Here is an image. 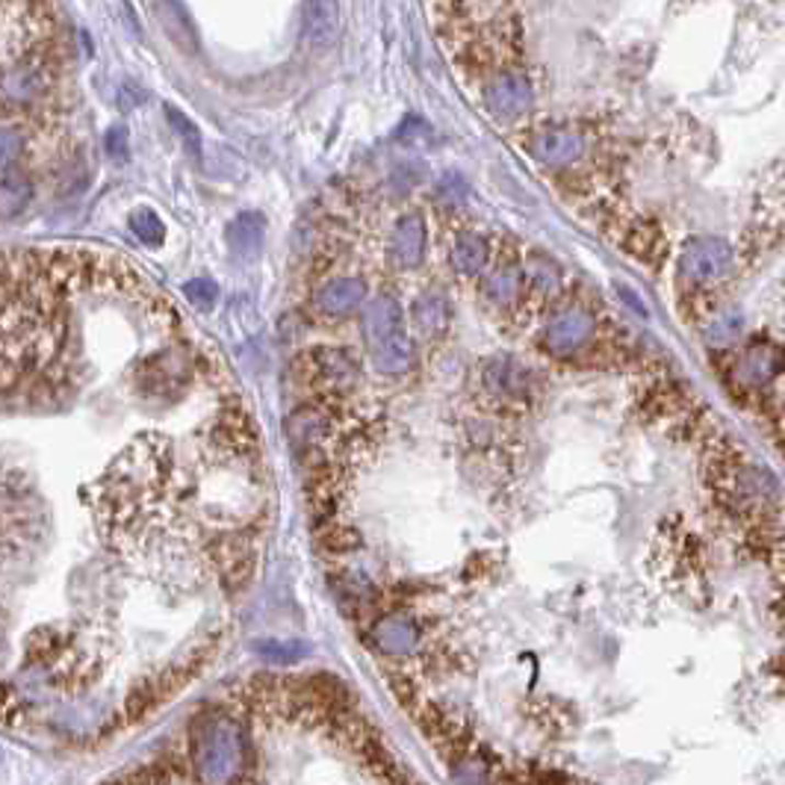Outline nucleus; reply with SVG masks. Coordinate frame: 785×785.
Returning a JSON list of instances; mask_svg holds the SVG:
<instances>
[{
  "label": "nucleus",
  "instance_id": "obj_20",
  "mask_svg": "<svg viewBox=\"0 0 785 785\" xmlns=\"http://www.w3.org/2000/svg\"><path fill=\"white\" fill-rule=\"evenodd\" d=\"M127 225H131V231L136 234V237L143 239L145 246L157 248L162 246V239H166V225H162V218L148 208L133 210L131 218H127Z\"/></svg>",
  "mask_w": 785,
  "mask_h": 785
},
{
  "label": "nucleus",
  "instance_id": "obj_5",
  "mask_svg": "<svg viewBox=\"0 0 785 785\" xmlns=\"http://www.w3.org/2000/svg\"><path fill=\"white\" fill-rule=\"evenodd\" d=\"M531 83L520 71H502L484 86V106L500 122H517L531 110Z\"/></svg>",
  "mask_w": 785,
  "mask_h": 785
},
{
  "label": "nucleus",
  "instance_id": "obj_18",
  "mask_svg": "<svg viewBox=\"0 0 785 785\" xmlns=\"http://www.w3.org/2000/svg\"><path fill=\"white\" fill-rule=\"evenodd\" d=\"M304 15H307V21H304L307 36L316 45H328L334 38V30H337V7L334 3H307Z\"/></svg>",
  "mask_w": 785,
  "mask_h": 785
},
{
  "label": "nucleus",
  "instance_id": "obj_3",
  "mask_svg": "<svg viewBox=\"0 0 785 785\" xmlns=\"http://www.w3.org/2000/svg\"><path fill=\"white\" fill-rule=\"evenodd\" d=\"M732 269V248L720 237H697L680 255V278L685 284L709 287Z\"/></svg>",
  "mask_w": 785,
  "mask_h": 785
},
{
  "label": "nucleus",
  "instance_id": "obj_24",
  "mask_svg": "<svg viewBox=\"0 0 785 785\" xmlns=\"http://www.w3.org/2000/svg\"><path fill=\"white\" fill-rule=\"evenodd\" d=\"M183 295H187V302L195 304L199 311H208V307L216 304L218 284L216 281H210V278H195V281L183 287Z\"/></svg>",
  "mask_w": 785,
  "mask_h": 785
},
{
  "label": "nucleus",
  "instance_id": "obj_12",
  "mask_svg": "<svg viewBox=\"0 0 785 785\" xmlns=\"http://www.w3.org/2000/svg\"><path fill=\"white\" fill-rule=\"evenodd\" d=\"M482 381L496 399H523L529 388V372L514 358H493L484 363Z\"/></svg>",
  "mask_w": 785,
  "mask_h": 785
},
{
  "label": "nucleus",
  "instance_id": "obj_21",
  "mask_svg": "<svg viewBox=\"0 0 785 785\" xmlns=\"http://www.w3.org/2000/svg\"><path fill=\"white\" fill-rule=\"evenodd\" d=\"M738 334H741V316H738L736 311H727L709 322V328H706V340H709V346H718L720 349V346L736 343Z\"/></svg>",
  "mask_w": 785,
  "mask_h": 785
},
{
  "label": "nucleus",
  "instance_id": "obj_1",
  "mask_svg": "<svg viewBox=\"0 0 785 785\" xmlns=\"http://www.w3.org/2000/svg\"><path fill=\"white\" fill-rule=\"evenodd\" d=\"M190 765L201 785H234L248 765V741L237 720L208 711L192 727Z\"/></svg>",
  "mask_w": 785,
  "mask_h": 785
},
{
  "label": "nucleus",
  "instance_id": "obj_14",
  "mask_svg": "<svg viewBox=\"0 0 785 785\" xmlns=\"http://www.w3.org/2000/svg\"><path fill=\"white\" fill-rule=\"evenodd\" d=\"M487 260H491V248H487V239L479 237V234H461L455 239L452 251H449V263H452L455 272L464 274V278L482 274Z\"/></svg>",
  "mask_w": 785,
  "mask_h": 785
},
{
  "label": "nucleus",
  "instance_id": "obj_9",
  "mask_svg": "<svg viewBox=\"0 0 785 785\" xmlns=\"http://www.w3.org/2000/svg\"><path fill=\"white\" fill-rule=\"evenodd\" d=\"M45 83H48V77L38 63H19V66L3 68L0 71V101L15 106L30 104L45 92Z\"/></svg>",
  "mask_w": 785,
  "mask_h": 785
},
{
  "label": "nucleus",
  "instance_id": "obj_16",
  "mask_svg": "<svg viewBox=\"0 0 785 785\" xmlns=\"http://www.w3.org/2000/svg\"><path fill=\"white\" fill-rule=\"evenodd\" d=\"M33 201V183L19 171L0 175V222L21 216Z\"/></svg>",
  "mask_w": 785,
  "mask_h": 785
},
{
  "label": "nucleus",
  "instance_id": "obj_26",
  "mask_svg": "<svg viewBox=\"0 0 785 785\" xmlns=\"http://www.w3.org/2000/svg\"><path fill=\"white\" fill-rule=\"evenodd\" d=\"M106 154L115 162H127V131L124 127H113L106 133Z\"/></svg>",
  "mask_w": 785,
  "mask_h": 785
},
{
  "label": "nucleus",
  "instance_id": "obj_11",
  "mask_svg": "<svg viewBox=\"0 0 785 785\" xmlns=\"http://www.w3.org/2000/svg\"><path fill=\"white\" fill-rule=\"evenodd\" d=\"M372 641L381 653L407 655L419 647V626L407 615H388L372 629Z\"/></svg>",
  "mask_w": 785,
  "mask_h": 785
},
{
  "label": "nucleus",
  "instance_id": "obj_2",
  "mask_svg": "<svg viewBox=\"0 0 785 785\" xmlns=\"http://www.w3.org/2000/svg\"><path fill=\"white\" fill-rule=\"evenodd\" d=\"M363 340L372 367L381 375H405L414 367V343L405 332V313L393 295H375L363 304Z\"/></svg>",
  "mask_w": 785,
  "mask_h": 785
},
{
  "label": "nucleus",
  "instance_id": "obj_22",
  "mask_svg": "<svg viewBox=\"0 0 785 785\" xmlns=\"http://www.w3.org/2000/svg\"><path fill=\"white\" fill-rule=\"evenodd\" d=\"M21 152H24V136L15 127H10V124H0V175L12 171Z\"/></svg>",
  "mask_w": 785,
  "mask_h": 785
},
{
  "label": "nucleus",
  "instance_id": "obj_23",
  "mask_svg": "<svg viewBox=\"0 0 785 785\" xmlns=\"http://www.w3.org/2000/svg\"><path fill=\"white\" fill-rule=\"evenodd\" d=\"M257 653L263 655V659H269V662H295V659H302L304 655V643L299 641H263L255 647Z\"/></svg>",
  "mask_w": 785,
  "mask_h": 785
},
{
  "label": "nucleus",
  "instance_id": "obj_4",
  "mask_svg": "<svg viewBox=\"0 0 785 785\" xmlns=\"http://www.w3.org/2000/svg\"><path fill=\"white\" fill-rule=\"evenodd\" d=\"M596 334V322L594 316L585 311V307H561L549 316L547 328L540 334V343L549 355L556 358H568V355H576L594 340Z\"/></svg>",
  "mask_w": 785,
  "mask_h": 785
},
{
  "label": "nucleus",
  "instance_id": "obj_7",
  "mask_svg": "<svg viewBox=\"0 0 785 785\" xmlns=\"http://www.w3.org/2000/svg\"><path fill=\"white\" fill-rule=\"evenodd\" d=\"M426 243H428V227L423 213L411 210L405 216L399 218L393 234H390V257L399 269H417L426 257Z\"/></svg>",
  "mask_w": 785,
  "mask_h": 785
},
{
  "label": "nucleus",
  "instance_id": "obj_19",
  "mask_svg": "<svg viewBox=\"0 0 785 785\" xmlns=\"http://www.w3.org/2000/svg\"><path fill=\"white\" fill-rule=\"evenodd\" d=\"M260 239H263V216H257V213H243L231 225V243L239 255H255Z\"/></svg>",
  "mask_w": 785,
  "mask_h": 785
},
{
  "label": "nucleus",
  "instance_id": "obj_13",
  "mask_svg": "<svg viewBox=\"0 0 785 785\" xmlns=\"http://www.w3.org/2000/svg\"><path fill=\"white\" fill-rule=\"evenodd\" d=\"M313 375L325 388H349L355 381V360L346 358L340 349H316L313 351Z\"/></svg>",
  "mask_w": 785,
  "mask_h": 785
},
{
  "label": "nucleus",
  "instance_id": "obj_8",
  "mask_svg": "<svg viewBox=\"0 0 785 785\" xmlns=\"http://www.w3.org/2000/svg\"><path fill=\"white\" fill-rule=\"evenodd\" d=\"M367 281L363 278H334L328 284H322L313 295L316 311L325 316H349L358 311L360 304H367Z\"/></svg>",
  "mask_w": 785,
  "mask_h": 785
},
{
  "label": "nucleus",
  "instance_id": "obj_6",
  "mask_svg": "<svg viewBox=\"0 0 785 785\" xmlns=\"http://www.w3.org/2000/svg\"><path fill=\"white\" fill-rule=\"evenodd\" d=\"M529 154L531 160L547 166V169H564V166H573V162L582 160L585 139L576 131H568V127H552V131L538 133L531 139Z\"/></svg>",
  "mask_w": 785,
  "mask_h": 785
},
{
  "label": "nucleus",
  "instance_id": "obj_25",
  "mask_svg": "<svg viewBox=\"0 0 785 785\" xmlns=\"http://www.w3.org/2000/svg\"><path fill=\"white\" fill-rule=\"evenodd\" d=\"M166 113H169V124H171V127H175V131H178L180 136H183V143H190L192 154H195V157H201V133L195 131V124H192L190 119H187V115H183V113H178L175 106H169Z\"/></svg>",
  "mask_w": 785,
  "mask_h": 785
},
{
  "label": "nucleus",
  "instance_id": "obj_10",
  "mask_svg": "<svg viewBox=\"0 0 785 785\" xmlns=\"http://www.w3.org/2000/svg\"><path fill=\"white\" fill-rule=\"evenodd\" d=\"M785 367V355L776 346L767 343H756L750 346L736 363V379L750 384V388H762L767 381H774Z\"/></svg>",
  "mask_w": 785,
  "mask_h": 785
},
{
  "label": "nucleus",
  "instance_id": "obj_17",
  "mask_svg": "<svg viewBox=\"0 0 785 785\" xmlns=\"http://www.w3.org/2000/svg\"><path fill=\"white\" fill-rule=\"evenodd\" d=\"M520 290L523 274L517 272V269H512V266L496 269V272L484 281V295H487V302L496 304V307H508V304L517 302V299H520Z\"/></svg>",
  "mask_w": 785,
  "mask_h": 785
},
{
  "label": "nucleus",
  "instance_id": "obj_15",
  "mask_svg": "<svg viewBox=\"0 0 785 785\" xmlns=\"http://www.w3.org/2000/svg\"><path fill=\"white\" fill-rule=\"evenodd\" d=\"M449 322H452V311H449L446 295L440 293L419 295L417 304H414V325H417L423 337H444L446 328H449Z\"/></svg>",
  "mask_w": 785,
  "mask_h": 785
}]
</instances>
